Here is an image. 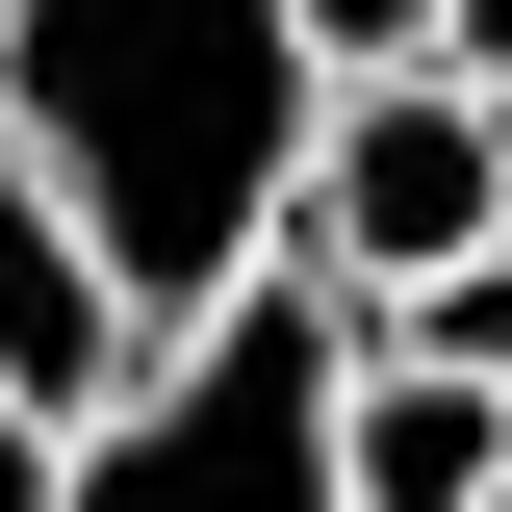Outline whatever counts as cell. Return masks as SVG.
Returning <instances> with one entry per match:
<instances>
[{
    "label": "cell",
    "instance_id": "1",
    "mask_svg": "<svg viewBox=\"0 0 512 512\" xmlns=\"http://www.w3.org/2000/svg\"><path fill=\"white\" fill-rule=\"evenodd\" d=\"M308 103H333L308 0H0V128L103 205V256H128L154 333H180L205 282L282 256V205H308Z\"/></svg>",
    "mask_w": 512,
    "mask_h": 512
},
{
    "label": "cell",
    "instance_id": "2",
    "mask_svg": "<svg viewBox=\"0 0 512 512\" xmlns=\"http://www.w3.org/2000/svg\"><path fill=\"white\" fill-rule=\"evenodd\" d=\"M333 410H359V282L282 231L256 282H205V308L77 410V512H359Z\"/></svg>",
    "mask_w": 512,
    "mask_h": 512
},
{
    "label": "cell",
    "instance_id": "3",
    "mask_svg": "<svg viewBox=\"0 0 512 512\" xmlns=\"http://www.w3.org/2000/svg\"><path fill=\"white\" fill-rule=\"evenodd\" d=\"M282 231L333 256V282H436V256H487L512 231V103L461 52H359L308 103V205H282Z\"/></svg>",
    "mask_w": 512,
    "mask_h": 512
},
{
    "label": "cell",
    "instance_id": "4",
    "mask_svg": "<svg viewBox=\"0 0 512 512\" xmlns=\"http://www.w3.org/2000/svg\"><path fill=\"white\" fill-rule=\"evenodd\" d=\"M154 359V308H128V256H103V205L0 128V384L26 410H103V384Z\"/></svg>",
    "mask_w": 512,
    "mask_h": 512
},
{
    "label": "cell",
    "instance_id": "5",
    "mask_svg": "<svg viewBox=\"0 0 512 512\" xmlns=\"http://www.w3.org/2000/svg\"><path fill=\"white\" fill-rule=\"evenodd\" d=\"M333 461H359V512H487V487H512V384H487V359H410V333H359Z\"/></svg>",
    "mask_w": 512,
    "mask_h": 512
},
{
    "label": "cell",
    "instance_id": "6",
    "mask_svg": "<svg viewBox=\"0 0 512 512\" xmlns=\"http://www.w3.org/2000/svg\"><path fill=\"white\" fill-rule=\"evenodd\" d=\"M0 512H77V410H26V384H0Z\"/></svg>",
    "mask_w": 512,
    "mask_h": 512
},
{
    "label": "cell",
    "instance_id": "7",
    "mask_svg": "<svg viewBox=\"0 0 512 512\" xmlns=\"http://www.w3.org/2000/svg\"><path fill=\"white\" fill-rule=\"evenodd\" d=\"M436 26H461V0H308V52H333V77H359V52H436Z\"/></svg>",
    "mask_w": 512,
    "mask_h": 512
},
{
    "label": "cell",
    "instance_id": "8",
    "mask_svg": "<svg viewBox=\"0 0 512 512\" xmlns=\"http://www.w3.org/2000/svg\"><path fill=\"white\" fill-rule=\"evenodd\" d=\"M436 52H461V77H487V103H512V0H461V26H436Z\"/></svg>",
    "mask_w": 512,
    "mask_h": 512
},
{
    "label": "cell",
    "instance_id": "9",
    "mask_svg": "<svg viewBox=\"0 0 512 512\" xmlns=\"http://www.w3.org/2000/svg\"><path fill=\"white\" fill-rule=\"evenodd\" d=\"M487 512H512V487H487Z\"/></svg>",
    "mask_w": 512,
    "mask_h": 512
}]
</instances>
